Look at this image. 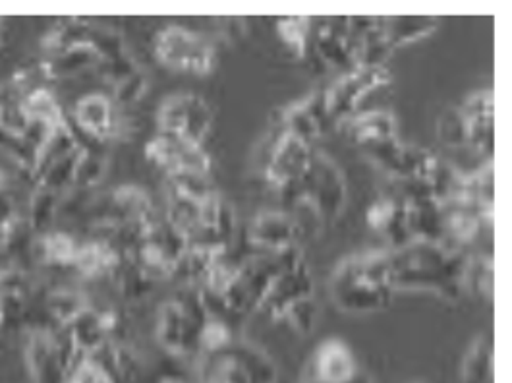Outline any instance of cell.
<instances>
[{"label": "cell", "mask_w": 512, "mask_h": 383, "mask_svg": "<svg viewBox=\"0 0 512 383\" xmlns=\"http://www.w3.org/2000/svg\"><path fill=\"white\" fill-rule=\"evenodd\" d=\"M395 289L429 291L447 300L464 293V271L468 256L455 246L441 242L412 240L389 250Z\"/></svg>", "instance_id": "cell-1"}, {"label": "cell", "mask_w": 512, "mask_h": 383, "mask_svg": "<svg viewBox=\"0 0 512 383\" xmlns=\"http://www.w3.org/2000/svg\"><path fill=\"white\" fill-rule=\"evenodd\" d=\"M395 291L389 250L352 256L337 267L331 279L335 304L350 314L385 308Z\"/></svg>", "instance_id": "cell-2"}, {"label": "cell", "mask_w": 512, "mask_h": 383, "mask_svg": "<svg viewBox=\"0 0 512 383\" xmlns=\"http://www.w3.org/2000/svg\"><path fill=\"white\" fill-rule=\"evenodd\" d=\"M277 370L269 356L248 343H230L227 349L205 354L201 383H275Z\"/></svg>", "instance_id": "cell-3"}, {"label": "cell", "mask_w": 512, "mask_h": 383, "mask_svg": "<svg viewBox=\"0 0 512 383\" xmlns=\"http://www.w3.org/2000/svg\"><path fill=\"white\" fill-rule=\"evenodd\" d=\"M283 192H296L298 200H302L319 219L325 221L339 217L346 200V186L341 171L323 153H313L312 165L306 177Z\"/></svg>", "instance_id": "cell-4"}, {"label": "cell", "mask_w": 512, "mask_h": 383, "mask_svg": "<svg viewBox=\"0 0 512 383\" xmlns=\"http://www.w3.org/2000/svg\"><path fill=\"white\" fill-rule=\"evenodd\" d=\"M155 55L172 70L207 74L215 66L217 51L215 45L200 33L172 26L157 33Z\"/></svg>", "instance_id": "cell-5"}, {"label": "cell", "mask_w": 512, "mask_h": 383, "mask_svg": "<svg viewBox=\"0 0 512 383\" xmlns=\"http://www.w3.org/2000/svg\"><path fill=\"white\" fill-rule=\"evenodd\" d=\"M391 74L385 66H356L323 91L327 115L333 124L356 117L362 101L375 89L387 86Z\"/></svg>", "instance_id": "cell-6"}, {"label": "cell", "mask_w": 512, "mask_h": 383, "mask_svg": "<svg viewBox=\"0 0 512 383\" xmlns=\"http://www.w3.org/2000/svg\"><path fill=\"white\" fill-rule=\"evenodd\" d=\"M312 157V144L281 128L267 149L263 175L273 186L288 190L306 177Z\"/></svg>", "instance_id": "cell-7"}, {"label": "cell", "mask_w": 512, "mask_h": 383, "mask_svg": "<svg viewBox=\"0 0 512 383\" xmlns=\"http://www.w3.org/2000/svg\"><path fill=\"white\" fill-rule=\"evenodd\" d=\"M157 118L159 130L203 146V140L211 130L213 115L207 101L200 95L178 93L161 105Z\"/></svg>", "instance_id": "cell-8"}, {"label": "cell", "mask_w": 512, "mask_h": 383, "mask_svg": "<svg viewBox=\"0 0 512 383\" xmlns=\"http://www.w3.org/2000/svg\"><path fill=\"white\" fill-rule=\"evenodd\" d=\"M145 151L157 167L167 171V175L188 171L207 175L211 169V159L201 144H194L163 130H159V134L149 140Z\"/></svg>", "instance_id": "cell-9"}, {"label": "cell", "mask_w": 512, "mask_h": 383, "mask_svg": "<svg viewBox=\"0 0 512 383\" xmlns=\"http://www.w3.org/2000/svg\"><path fill=\"white\" fill-rule=\"evenodd\" d=\"M68 120L105 144L118 138L124 128V120L118 117L113 99L103 93H89L78 99Z\"/></svg>", "instance_id": "cell-10"}, {"label": "cell", "mask_w": 512, "mask_h": 383, "mask_svg": "<svg viewBox=\"0 0 512 383\" xmlns=\"http://www.w3.org/2000/svg\"><path fill=\"white\" fill-rule=\"evenodd\" d=\"M313 47L329 66L352 70L356 68V41L348 30V18H329L312 33Z\"/></svg>", "instance_id": "cell-11"}, {"label": "cell", "mask_w": 512, "mask_h": 383, "mask_svg": "<svg viewBox=\"0 0 512 383\" xmlns=\"http://www.w3.org/2000/svg\"><path fill=\"white\" fill-rule=\"evenodd\" d=\"M200 325L192 322L182 308L169 300L157 318V337L161 345L174 354L201 353Z\"/></svg>", "instance_id": "cell-12"}, {"label": "cell", "mask_w": 512, "mask_h": 383, "mask_svg": "<svg viewBox=\"0 0 512 383\" xmlns=\"http://www.w3.org/2000/svg\"><path fill=\"white\" fill-rule=\"evenodd\" d=\"M312 291L313 283L310 271H308L306 262H302L300 266L292 267L285 273H281L273 281L259 310H263L273 320H281L292 304H296L298 300H302L306 296H312Z\"/></svg>", "instance_id": "cell-13"}, {"label": "cell", "mask_w": 512, "mask_h": 383, "mask_svg": "<svg viewBox=\"0 0 512 383\" xmlns=\"http://www.w3.org/2000/svg\"><path fill=\"white\" fill-rule=\"evenodd\" d=\"M310 372V383H346L360 372V368L346 343L329 339L313 354Z\"/></svg>", "instance_id": "cell-14"}, {"label": "cell", "mask_w": 512, "mask_h": 383, "mask_svg": "<svg viewBox=\"0 0 512 383\" xmlns=\"http://www.w3.org/2000/svg\"><path fill=\"white\" fill-rule=\"evenodd\" d=\"M300 236L298 221L288 213H261L248 229V246L256 250H281L294 246Z\"/></svg>", "instance_id": "cell-15"}, {"label": "cell", "mask_w": 512, "mask_h": 383, "mask_svg": "<svg viewBox=\"0 0 512 383\" xmlns=\"http://www.w3.org/2000/svg\"><path fill=\"white\" fill-rule=\"evenodd\" d=\"M368 223L371 229L381 233L389 244L400 248L412 242L408 229V206L402 198H381L368 209Z\"/></svg>", "instance_id": "cell-16"}, {"label": "cell", "mask_w": 512, "mask_h": 383, "mask_svg": "<svg viewBox=\"0 0 512 383\" xmlns=\"http://www.w3.org/2000/svg\"><path fill=\"white\" fill-rule=\"evenodd\" d=\"M348 136L360 148L389 138H397V120L387 111L362 113L348 120Z\"/></svg>", "instance_id": "cell-17"}, {"label": "cell", "mask_w": 512, "mask_h": 383, "mask_svg": "<svg viewBox=\"0 0 512 383\" xmlns=\"http://www.w3.org/2000/svg\"><path fill=\"white\" fill-rule=\"evenodd\" d=\"M101 57L95 53L91 45H76L60 51L51 59L45 60V70L51 78H70L86 72L87 68H97Z\"/></svg>", "instance_id": "cell-18"}, {"label": "cell", "mask_w": 512, "mask_h": 383, "mask_svg": "<svg viewBox=\"0 0 512 383\" xmlns=\"http://www.w3.org/2000/svg\"><path fill=\"white\" fill-rule=\"evenodd\" d=\"M437 28L435 18L427 16H397V18H383V31L391 45V49H397L400 45L414 43Z\"/></svg>", "instance_id": "cell-19"}, {"label": "cell", "mask_w": 512, "mask_h": 383, "mask_svg": "<svg viewBox=\"0 0 512 383\" xmlns=\"http://www.w3.org/2000/svg\"><path fill=\"white\" fill-rule=\"evenodd\" d=\"M20 105H22L29 122H37L47 128H55L66 120V115L62 111V107L58 105L55 95L45 86L28 91L22 97Z\"/></svg>", "instance_id": "cell-20"}, {"label": "cell", "mask_w": 512, "mask_h": 383, "mask_svg": "<svg viewBox=\"0 0 512 383\" xmlns=\"http://www.w3.org/2000/svg\"><path fill=\"white\" fill-rule=\"evenodd\" d=\"M493 376V343L489 337H478L462 362V383H491Z\"/></svg>", "instance_id": "cell-21"}, {"label": "cell", "mask_w": 512, "mask_h": 383, "mask_svg": "<svg viewBox=\"0 0 512 383\" xmlns=\"http://www.w3.org/2000/svg\"><path fill=\"white\" fill-rule=\"evenodd\" d=\"M45 308L53 318V322L64 327L72 324L86 308H89V302L86 296L74 289H55L47 293Z\"/></svg>", "instance_id": "cell-22"}, {"label": "cell", "mask_w": 512, "mask_h": 383, "mask_svg": "<svg viewBox=\"0 0 512 383\" xmlns=\"http://www.w3.org/2000/svg\"><path fill=\"white\" fill-rule=\"evenodd\" d=\"M58 204H60V194L57 192L37 188L31 194L26 221L35 235L49 233V229L58 215Z\"/></svg>", "instance_id": "cell-23"}, {"label": "cell", "mask_w": 512, "mask_h": 383, "mask_svg": "<svg viewBox=\"0 0 512 383\" xmlns=\"http://www.w3.org/2000/svg\"><path fill=\"white\" fill-rule=\"evenodd\" d=\"M169 190L196 204H203L211 196H215V188L211 180L203 173H174L169 175Z\"/></svg>", "instance_id": "cell-24"}, {"label": "cell", "mask_w": 512, "mask_h": 383, "mask_svg": "<svg viewBox=\"0 0 512 383\" xmlns=\"http://www.w3.org/2000/svg\"><path fill=\"white\" fill-rule=\"evenodd\" d=\"M279 35H281L286 47L298 59H304L310 51L312 20H308V18H283V20H279Z\"/></svg>", "instance_id": "cell-25"}, {"label": "cell", "mask_w": 512, "mask_h": 383, "mask_svg": "<svg viewBox=\"0 0 512 383\" xmlns=\"http://www.w3.org/2000/svg\"><path fill=\"white\" fill-rule=\"evenodd\" d=\"M464 291L478 293L487 298L491 296L493 293V258H491V254L468 258V266L464 271Z\"/></svg>", "instance_id": "cell-26"}, {"label": "cell", "mask_w": 512, "mask_h": 383, "mask_svg": "<svg viewBox=\"0 0 512 383\" xmlns=\"http://www.w3.org/2000/svg\"><path fill=\"white\" fill-rule=\"evenodd\" d=\"M107 171V161L103 155H87L80 153V161L76 167V178H74V186L76 188H84L89 190L91 186H95Z\"/></svg>", "instance_id": "cell-27"}, {"label": "cell", "mask_w": 512, "mask_h": 383, "mask_svg": "<svg viewBox=\"0 0 512 383\" xmlns=\"http://www.w3.org/2000/svg\"><path fill=\"white\" fill-rule=\"evenodd\" d=\"M281 320H286L302 335L310 333L315 325V320H317V304H315L313 296H306V298L298 300L296 304H292Z\"/></svg>", "instance_id": "cell-28"}, {"label": "cell", "mask_w": 512, "mask_h": 383, "mask_svg": "<svg viewBox=\"0 0 512 383\" xmlns=\"http://www.w3.org/2000/svg\"><path fill=\"white\" fill-rule=\"evenodd\" d=\"M439 134L443 138V142L449 148L468 149L466 148V128H464V118L460 115L458 109L447 111L441 124H439Z\"/></svg>", "instance_id": "cell-29"}, {"label": "cell", "mask_w": 512, "mask_h": 383, "mask_svg": "<svg viewBox=\"0 0 512 383\" xmlns=\"http://www.w3.org/2000/svg\"><path fill=\"white\" fill-rule=\"evenodd\" d=\"M99 72L103 78H107L111 84L118 86L122 80H126L128 76H132L136 70H140V66L134 62V59L124 53L120 57H114V59L101 60L99 62Z\"/></svg>", "instance_id": "cell-30"}, {"label": "cell", "mask_w": 512, "mask_h": 383, "mask_svg": "<svg viewBox=\"0 0 512 383\" xmlns=\"http://www.w3.org/2000/svg\"><path fill=\"white\" fill-rule=\"evenodd\" d=\"M147 88V78L142 70H136L132 76L122 80L118 86H114L113 101L114 105H132L136 103Z\"/></svg>", "instance_id": "cell-31"}, {"label": "cell", "mask_w": 512, "mask_h": 383, "mask_svg": "<svg viewBox=\"0 0 512 383\" xmlns=\"http://www.w3.org/2000/svg\"><path fill=\"white\" fill-rule=\"evenodd\" d=\"M66 383H116L113 378L101 370L97 364H93L89 358H87L84 364H80L70 376H68V382Z\"/></svg>", "instance_id": "cell-32"}, {"label": "cell", "mask_w": 512, "mask_h": 383, "mask_svg": "<svg viewBox=\"0 0 512 383\" xmlns=\"http://www.w3.org/2000/svg\"><path fill=\"white\" fill-rule=\"evenodd\" d=\"M159 383H182L180 380H176V378H165V380H161Z\"/></svg>", "instance_id": "cell-33"}]
</instances>
